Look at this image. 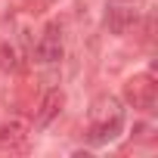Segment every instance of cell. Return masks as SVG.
Masks as SVG:
<instances>
[{"instance_id":"cell-1","label":"cell","mask_w":158,"mask_h":158,"mask_svg":"<svg viewBox=\"0 0 158 158\" xmlns=\"http://www.w3.org/2000/svg\"><path fill=\"white\" fill-rule=\"evenodd\" d=\"M124 130V102L115 93H99L93 96L90 109H87V143L90 146H109L121 136Z\"/></svg>"},{"instance_id":"cell-2","label":"cell","mask_w":158,"mask_h":158,"mask_svg":"<svg viewBox=\"0 0 158 158\" xmlns=\"http://www.w3.org/2000/svg\"><path fill=\"white\" fill-rule=\"evenodd\" d=\"M31 152V124L22 115H10L0 124V155L13 158V155H28Z\"/></svg>"},{"instance_id":"cell-3","label":"cell","mask_w":158,"mask_h":158,"mask_svg":"<svg viewBox=\"0 0 158 158\" xmlns=\"http://www.w3.org/2000/svg\"><path fill=\"white\" fill-rule=\"evenodd\" d=\"M124 102L136 112H155L158 102V84H155V74L152 71H139L133 77L124 81Z\"/></svg>"},{"instance_id":"cell-4","label":"cell","mask_w":158,"mask_h":158,"mask_svg":"<svg viewBox=\"0 0 158 158\" xmlns=\"http://www.w3.org/2000/svg\"><path fill=\"white\" fill-rule=\"evenodd\" d=\"M136 22H139V13L133 10L130 0H115V3H109V6H106L102 25H106V31H109V34L124 37V34H130V31L136 28Z\"/></svg>"},{"instance_id":"cell-5","label":"cell","mask_w":158,"mask_h":158,"mask_svg":"<svg viewBox=\"0 0 158 158\" xmlns=\"http://www.w3.org/2000/svg\"><path fill=\"white\" fill-rule=\"evenodd\" d=\"M34 56H37V62H44V65L62 62V56H65V40H62V25H59V22H47V28H44V34H40L37 47H34Z\"/></svg>"},{"instance_id":"cell-6","label":"cell","mask_w":158,"mask_h":158,"mask_svg":"<svg viewBox=\"0 0 158 158\" xmlns=\"http://www.w3.org/2000/svg\"><path fill=\"white\" fill-rule=\"evenodd\" d=\"M62 109H65V90L62 87H50L47 93H44V99L37 102V109H34V127H50L59 115H62Z\"/></svg>"},{"instance_id":"cell-7","label":"cell","mask_w":158,"mask_h":158,"mask_svg":"<svg viewBox=\"0 0 158 158\" xmlns=\"http://www.w3.org/2000/svg\"><path fill=\"white\" fill-rule=\"evenodd\" d=\"M19 53H16V47L13 44H0V71L3 74H13L16 68H19Z\"/></svg>"},{"instance_id":"cell-8","label":"cell","mask_w":158,"mask_h":158,"mask_svg":"<svg viewBox=\"0 0 158 158\" xmlns=\"http://www.w3.org/2000/svg\"><path fill=\"white\" fill-rule=\"evenodd\" d=\"M44 3H56V0H44Z\"/></svg>"},{"instance_id":"cell-9","label":"cell","mask_w":158,"mask_h":158,"mask_svg":"<svg viewBox=\"0 0 158 158\" xmlns=\"http://www.w3.org/2000/svg\"><path fill=\"white\" fill-rule=\"evenodd\" d=\"M130 3H136V0H130Z\"/></svg>"}]
</instances>
